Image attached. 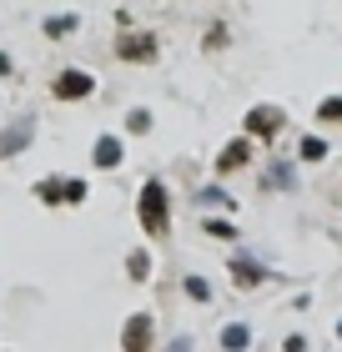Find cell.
<instances>
[{
  "mask_svg": "<svg viewBox=\"0 0 342 352\" xmlns=\"http://www.w3.org/2000/svg\"><path fill=\"white\" fill-rule=\"evenodd\" d=\"M96 81L86 71H66V76H56V101H81V96H91Z\"/></svg>",
  "mask_w": 342,
  "mask_h": 352,
  "instance_id": "cell-3",
  "label": "cell"
},
{
  "mask_svg": "<svg viewBox=\"0 0 342 352\" xmlns=\"http://www.w3.org/2000/svg\"><path fill=\"white\" fill-rule=\"evenodd\" d=\"M126 272H131V277L141 282L146 272H151V257H146V252H131V262H126Z\"/></svg>",
  "mask_w": 342,
  "mask_h": 352,
  "instance_id": "cell-15",
  "label": "cell"
},
{
  "mask_svg": "<svg viewBox=\"0 0 342 352\" xmlns=\"http://www.w3.org/2000/svg\"><path fill=\"white\" fill-rule=\"evenodd\" d=\"M277 126H282V116L267 111V106H257L252 116H247V131H252V136H277Z\"/></svg>",
  "mask_w": 342,
  "mask_h": 352,
  "instance_id": "cell-5",
  "label": "cell"
},
{
  "mask_svg": "<svg viewBox=\"0 0 342 352\" xmlns=\"http://www.w3.org/2000/svg\"><path fill=\"white\" fill-rule=\"evenodd\" d=\"M317 116L322 121H342V96H328V101L317 106Z\"/></svg>",
  "mask_w": 342,
  "mask_h": 352,
  "instance_id": "cell-14",
  "label": "cell"
},
{
  "mask_svg": "<svg viewBox=\"0 0 342 352\" xmlns=\"http://www.w3.org/2000/svg\"><path fill=\"white\" fill-rule=\"evenodd\" d=\"M337 338H342V327H337Z\"/></svg>",
  "mask_w": 342,
  "mask_h": 352,
  "instance_id": "cell-20",
  "label": "cell"
},
{
  "mask_svg": "<svg viewBox=\"0 0 342 352\" xmlns=\"http://www.w3.org/2000/svg\"><path fill=\"white\" fill-rule=\"evenodd\" d=\"M116 51H121L126 60H146V56H151V41H146V36H121Z\"/></svg>",
  "mask_w": 342,
  "mask_h": 352,
  "instance_id": "cell-9",
  "label": "cell"
},
{
  "mask_svg": "<svg viewBox=\"0 0 342 352\" xmlns=\"http://www.w3.org/2000/svg\"><path fill=\"white\" fill-rule=\"evenodd\" d=\"M91 156H96V166H116V162H121V141H116V136H101Z\"/></svg>",
  "mask_w": 342,
  "mask_h": 352,
  "instance_id": "cell-8",
  "label": "cell"
},
{
  "mask_svg": "<svg viewBox=\"0 0 342 352\" xmlns=\"http://www.w3.org/2000/svg\"><path fill=\"white\" fill-rule=\"evenodd\" d=\"M206 232H211V236H222V242H232V236H237L232 221H206Z\"/></svg>",
  "mask_w": 342,
  "mask_h": 352,
  "instance_id": "cell-17",
  "label": "cell"
},
{
  "mask_svg": "<svg viewBox=\"0 0 342 352\" xmlns=\"http://www.w3.org/2000/svg\"><path fill=\"white\" fill-rule=\"evenodd\" d=\"M136 212H141V227L151 232V236H167V186H161V182H146Z\"/></svg>",
  "mask_w": 342,
  "mask_h": 352,
  "instance_id": "cell-1",
  "label": "cell"
},
{
  "mask_svg": "<svg viewBox=\"0 0 342 352\" xmlns=\"http://www.w3.org/2000/svg\"><path fill=\"white\" fill-rule=\"evenodd\" d=\"M126 126H131V131H146V126H151V116H146V111H131V116H126Z\"/></svg>",
  "mask_w": 342,
  "mask_h": 352,
  "instance_id": "cell-19",
  "label": "cell"
},
{
  "mask_svg": "<svg viewBox=\"0 0 342 352\" xmlns=\"http://www.w3.org/2000/svg\"><path fill=\"white\" fill-rule=\"evenodd\" d=\"M36 197H41V201H66V182H41Z\"/></svg>",
  "mask_w": 342,
  "mask_h": 352,
  "instance_id": "cell-11",
  "label": "cell"
},
{
  "mask_svg": "<svg viewBox=\"0 0 342 352\" xmlns=\"http://www.w3.org/2000/svg\"><path fill=\"white\" fill-rule=\"evenodd\" d=\"M247 338H252V332L242 327V322H232V327L222 332V347H247Z\"/></svg>",
  "mask_w": 342,
  "mask_h": 352,
  "instance_id": "cell-12",
  "label": "cell"
},
{
  "mask_svg": "<svg viewBox=\"0 0 342 352\" xmlns=\"http://www.w3.org/2000/svg\"><path fill=\"white\" fill-rule=\"evenodd\" d=\"M267 182H272V186H287V182H292V166H272Z\"/></svg>",
  "mask_w": 342,
  "mask_h": 352,
  "instance_id": "cell-18",
  "label": "cell"
},
{
  "mask_svg": "<svg viewBox=\"0 0 342 352\" xmlns=\"http://www.w3.org/2000/svg\"><path fill=\"white\" fill-rule=\"evenodd\" d=\"M232 277H237V287H257V282L267 277V272L257 267L252 257H237V262H232Z\"/></svg>",
  "mask_w": 342,
  "mask_h": 352,
  "instance_id": "cell-6",
  "label": "cell"
},
{
  "mask_svg": "<svg viewBox=\"0 0 342 352\" xmlns=\"http://www.w3.org/2000/svg\"><path fill=\"white\" fill-rule=\"evenodd\" d=\"M322 156H328V141H322V136H307V141H302V162H322Z\"/></svg>",
  "mask_w": 342,
  "mask_h": 352,
  "instance_id": "cell-10",
  "label": "cell"
},
{
  "mask_svg": "<svg viewBox=\"0 0 342 352\" xmlns=\"http://www.w3.org/2000/svg\"><path fill=\"white\" fill-rule=\"evenodd\" d=\"M247 156H252V146H247V141H232V146H226V151L217 156V171H237L242 162H247Z\"/></svg>",
  "mask_w": 342,
  "mask_h": 352,
  "instance_id": "cell-7",
  "label": "cell"
},
{
  "mask_svg": "<svg viewBox=\"0 0 342 352\" xmlns=\"http://www.w3.org/2000/svg\"><path fill=\"white\" fill-rule=\"evenodd\" d=\"M30 131H36V121H30V116H21L15 126H6V131H0V162L15 156V151H25L30 146Z\"/></svg>",
  "mask_w": 342,
  "mask_h": 352,
  "instance_id": "cell-2",
  "label": "cell"
},
{
  "mask_svg": "<svg viewBox=\"0 0 342 352\" xmlns=\"http://www.w3.org/2000/svg\"><path fill=\"white\" fill-rule=\"evenodd\" d=\"M121 347H151V317H131L121 327Z\"/></svg>",
  "mask_w": 342,
  "mask_h": 352,
  "instance_id": "cell-4",
  "label": "cell"
},
{
  "mask_svg": "<svg viewBox=\"0 0 342 352\" xmlns=\"http://www.w3.org/2000/svg\"><path fill=\"white\" fill-rule=\"evenodd\" d=\"M186 297H197V302H211V287H206V277H186Z\"/></svg>",
  "mask_w": 342,
  "mask_h": 352,
  "instance_id": "cell-16",
  "label": "cell"
},
{
  "mask_svg": "<svg viewBox=\"0 0 342 352\" xmlns=\"http://www.w3.org/2000/svg\"><path fill=\"white\" fill-rule=\"evenodd\" d=\"M45 30H51V36H71V30H76V15H51Z\"/></svg>",
  "mask_w": 342,
  "mask_h": 352,
  "instance_id": "cell-13",
  "label": "cell"
}]
</instances>
